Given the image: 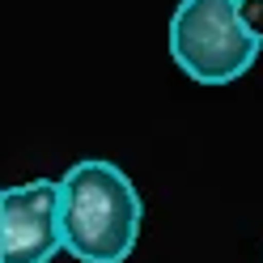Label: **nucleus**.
Listing matches in <instances>:
<instances>
[{"instance_id": "2", "label": "nucleus", "mask_w": 263, "mask_h": 263, "mask_svg": "<svg viewBox=\"0 0 263 263\" xmlns=\"http://www.w3.org/2000/svg\"><path fill=\"white\" fill-rule=\"evenodd\" d=\"M263 55V34L242 0H178L170 17V60L195 85H234Z\"/></svg>"}, {"instance_id": "4", "label": "nucleus", "mask_w": 263, "mask_h": 263, "mask_svg": "<svg viewBox=\"0 0 263 263\" xmlns=\"http://www.w3.org/2000/svg\"><path fill=\"white\" fill-rule=\"evenodd\" d=\"M242 5H246V0H242Z\"/></svg>"}, {"instance_id": "3", "label": "nucleus", "mask_w": 263, "mask_h": 263, "mask_svg": "<svg viewBox=\"0 0 263 263\" xmlns=\"http://www.w3.org/2000/svg\"><path fill=\"white\" fill-rule=\"evenodd\" d=\"M0 263H51L64 251V221H60V183L34 178L17 183L0 200Z\"/></svg>"}, {"instance_id": "1", "label": "nucleus", "mask_w": 263, "mask_h": 263, "mask_svg": "<svg viewBox=\"0 0 263 263\" xmlns=\"http://www.w3.org/2000/svg\"><path fill=\"white\" fill-rule=\"evenodd\" d=\"M60 221L64 251L77 263H127L144 225V204L123 166L85 157L60 178Z\"/></svg>"}]
</instances>
